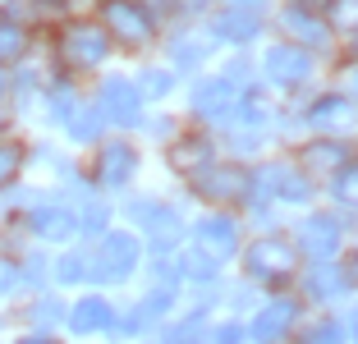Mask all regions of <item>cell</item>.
I'll return each mask as SVG.
<instances>
[{"label":"cell","mask_w":358,"mask_h":344,"mask_svg":"<svg viewBox=\"0 0 358 344\" xmlns=\"http://www.w3.org/2000/svg\"><path fill=\"white\" fill-rule=\"evenodd\" d=\"M96 129H101V115H96V110H83V120H74L78 138H96Z\"/></svg>","instance_id":"obj_25"},{"label":"cell","mask_w":358,"mask_h":344,"mask_svg":"<svg viewBox=\"0 0 358 344\" xmlns=\"http://www.w3.org/2000/svg\"><path fill=\"white\" fill-rule=\"evenodd\" d=\"M262 184H275L271 193H280V198H289V202H303V198H308L303 179H299L294 170H285V166H271V170H262Z\"/></svg>","instance_id":"obj_16"},{"label":"cell","mask_w":358,"mask_h":344,"mask_svg":"<svg viewBox=\"0 0 358 344\" xmlns=\"http://www.w3.org/2000/svg\"><path fill=\"white\" fill-rule=\"evenodd\" d=\"M32 225H37V234H46V239H64V234L78 229V220L69 216V211H60V207H42L37 216H32Z\"/></svg>","instance_id":"obj_15"},{"label":"cell","mask_w":358,"mask_h":344,"mask_svg":"<svg viewBox=\"0 0 358 344\" xmlns=\"http://www.w3.org/2000/svg\"><path fill=\"white\" fill-rule=\"evenodd\" d=\"M234 101H239V92H234V83H225V78H211V83H202L198 92H193V106H198L207 120H221V115H230Z\"/></svg>","instance_id":"obj_9"},{"label":"cell","mask_w":358,"mask_h":344,"mask_svg":"<svg viewBox=\"0 0 358 344\" xmlns=\"http://www.w3.org/2000/svg\"><path fill=\"white\" fill-rule=\"evenodd\" d=\"M303 248L313 261H331V252L340 248V225L331 216H317L303 225Z\"/></svg>","instance_id":"obj_8"},{"label":"cell","mask_w":358,"mask_h":344,"mask_svg":"<svg viewBox=\"0 0 358 344\" xmlns=\"http://www.w3.org/2000/svg\"><path fill=\"white\" fill-rule=\"evenodd\" d=\"M289 271H294V248L285 239H257L248 248V275H257V280H285Z\"/></svg>","instance_id":"obj_3"},{"label":"cell","mask_w":358,"mask_h":344,"mask_svg":"<svg viewBox=\"0 0 358 344\" xmlns=\"http://www.w3.org/2000/svg\"><path fill=\"white\" fill-rule=\"evenodd\" d=\"M354 331H358V317H354Z\"/></svg>","instance_id":"obj_38"},{"label":"cell","mask_w":358,"mask_h":344,"mask_svg":"<svg viewBox=\"0 0 358 344\" xmlns=\"http://www.w3.org/2000/svg\"><path fill=\"white\" fill-rule=\"evenodd\" d=\"M234 5H239V10L248 14V10H257V5H262V0H234Z\"/></svg>","instance_id":"obj_35"},{"label":"cell","mask_w":358,"mask_h":344,"mask_svg":"<svg viewBox=\"0 0 358 344\" xmlns=\"http://www.w3.org/2000/svg\"><path fill=\"white\" fill-rule=\"evenodd\" d=\"M106 32L124 46H143L152 42V14L138 0H110L106 5Z\"/></svg>","instance_id":"obj_1"},{"label":"cell","mask_w":358,"mask_h":344,"mask_svg":"<svg viewBox=\"0 0 358 344\" xmlns=\"http://www.w3.org/2000/svg\"><path fill=\"white\" fill-rule=\"evenodd\" d=\"M327 5H331V0H294V10H299V14H322Z\"/></svg>","instance_id":"obj_32"},{"label":"cell","mask_w":358,"mask_h":344,"mask_svg":"<svg viewBox=\"0 0 358 344\" xmlns=\"http://www.w3.org/2000/svg\"><path fill=\"white\" fill-rule=\"evenodd\" d=\"M23 51H28V32H23L19 23H0V64L19 60Z\"/></svg>","instance_id":"obj_19"},{"label":"cell","mask_w":358,"mask_h":344,"mask_svg":"<svg viewBox=\"0 0 358 344\" xmlns=\"http://www.w3.org/2000/svg\"><path fill=\"white\" fill-rule=\"evenodd\" d=\"M308 289H313V294H340V289H345V275H340L331 261H317L313 275H308Z\"/></svg>","instance_id":"obj_21"},{"label":"cell","mask_w":358,"mask_h":344,"mask_svg":"<svg viewBox=\"0 0 358 344\" xmlns=\"http://www.w3.org/2000/svg\"><path fill=\"white\" fill-rule=\"evenodd\" d=\"M243 188H248V175H243L239 166H216L211 170L207 179H202V193H207V198H239Z\"/></svg>","instance_id":"obj_12"},{"label":"cell","mask_w":358,"mask_h":344,"mask_svg":"<svg viewBox=\"0 0 358 344\" xmlns=\"http://www.w3.org/2000/svg\"><path fill=\"white\" fill-rule=\"evenodd\" d=\"M101 106L120 124H138V87L129 83V78H110V83L101 87Z\"/></svg>","instance_id":"obj_7"},{"label":"cell","mask_w":358,"mask_h":344,"mask_svg":"<svg viewBox=\"0 0 358 344\" xmlns=\"http://www.w3.org/2000/svg\"><path fill=\"white\" fill-rule=\"evenodd\" d=\"M101 225H106V211L92 207V211H87V229H101Z\"/></svg>","instance_id":"obj_34"},{"label":"cell","mask_w":358,"mask_h":344,"mask_svg":"<svg viewBox=\"0 0 358 344\" xmlns=\"http://www.w3.org/2000/svg\"><path fill=\"white\" fill-rule=\"evenodd\" d=\"M23 170V147L19 143H0V188H10Z\"/></svg>","instance_id":"obj_22"},{"label":"cell","mask_w":358,"mask_h":344,"mask_svg":"<svg viewBox=\"0 0 358 344\" xmlns=\"http://www.w3.org/2000/svg\"><path fill=\"white\" fill-rule=\"evenodd\" d=\"M110 322V308H106L101 299H83L74 308V331H96V326Z\"/></svg>","instance_id":"obj_18"},{"label":"cell","mask_w":358,"mask_h":344,"mask_svg":"<svg viewBox=\"0 0 358 344\" xmlns=\"http://www.w3.org/2000/svg\"><path fill=\"white\" fill-rule=\"evenodd\" d=\"M239 340H243L239 326H221V331H216V344H239Z\"/></svg>","instance_id":"obj_31"},{"label":"cell","mask_w":358,"mask_h":344,"mask_svg":"<svg viewBox=\"0 0 358 344\" xmlns=\"http://www.w3.org/2000/svg\"><path fill=\"white\" fill-rule=\"evenodd\" d=\"M170 344H198V322H184L175 335H170Z\"/></svg>","instance_id":"obj_27"},{"label":"cell","mask_w":358,"mask_h":344,"mask_svg":"<svg viewBox=\"0 0 358 344\" xmlns=\"http://www.w3.org/2000/svg\"><path fill=\"white\" fill-rule=\"evenodd\" d=\"M198 234H202V243H207L216 257H225V252L234 248V220H230V216H211V220H202Z\"/></svg>","instance_id":"obj_14"},{"label":"cell","mask_w":358,"mask_h":344,"mask_svg":"<svg viewBox=\"0 0 358 344\" xmlns=\"http://www.w3.org/2000/svg\"><path fill=\"white\" fill-rule=\"evenodd\" d=\"M354 51H358V32H354Z\"/></svg>","instance_id":"obj_37"},{"label":"cell","mask_w":358,"mask_h":344,"mask_svg":"<svg viewBox=\"0 0 358 344\" xmlns=\"http://www.w3.org/2000/svg\"><path fill=\"white\" fill-rule=\"evenodd\" d=\"M170 166L184 170V175H198L202 166H211V143L202 134H189V138H179L175 147H170Z\"/></svg>","instance_id":"obj_10"},{"label":"cell","mask_w":358,"mask_h":344,"mask_svg":"<svg viewBox=\"0 0 358 344\" xmlns=\"http://www.w3.org/2000/svg\"><path fill=\"white\" fill-rule=\"evenodd\" d=\"M285 28L294 32V37H303V42H327V28H322V23H313L308 19V14H285Z\"/></svg>","instance_id":"obj_23"},{"label":"cell","mask_w":358,"mask_h":344,"mask_svg":"<svg viewBox=\"0 0 358 344\" xmlns=\"http://www.w3.org/2000/svg\"><path fill=\"white\" fill-rule=\"evenodd\" d=\"M134 166H138L134 147H129V143H110V147H101V157H96V179L110 184V188H120V184H129Z\"/></svg>","instance_id":"obj_6"},{"label":"cell","mask_w":358,"mask_h":344,"mask_svg":"<svg viewBox=\"0 0 358 344\" xmlns=\"http://www.w3.org/2000/svg\"><path fill=\"white\" fill-rule=\"evenodd\" d=\"M266 73H271L275 83H303L308 73H313V55L303 46H275L266 55Z\"/></svg>","instance_id":"obj_5"},{"label":"cell","mask_w":358,"mask_h":344,"mask_svg":"<svg viewBox=\"0 0 358 344\" xmlns=\"http://www.w3.org/2000/svg\"><path fill=\"white\" fill-rule=\"evenodd\" d=\"M313 124L317 129H345V124H354V106L345 96H327V101L313 106Z\"/></svg>","instance_id":"obj_13"},{"label":"cell","mask_w":358,"mask_h":344,"mask_svg":"<svg viewBox=\"0 0 358 344\" xmlns=\"http://www.w3.org/2000/svg\"><path fill=\"white\" fill-rule=\"evenodd\" d=\"M78 261H83V257H64L60 261V275H64V280H78V275H83V266H78Z\"/></svg>","instance_id":"obj_30"},{"label":"cell","mask_w":358,"mask_h":344,"mask_svg":"<svg viewBox=\"0 0 358 344\" xmlns=\"http://www.w3.org/2000/svg\"><path fill=\"white\" fill-rule=\"evenodd\" d=\"M106 55V32L96 28V23H74V28H64L60 37V60L74 64V69H92V64H101Z\"/></svg>","instance_id":"obj_2"},{"label":"cell","mask_w":358,"mask_h":344,"mask_svg":"<svg viewBox=\"0 0 358 344\" xmlns=\"http://www.w3.org/2000/svg\"><path fill=\"white\" fill-rule=\"evenodd\" d=\"M340 198H349V202H358V170H349L345 166V175H340V188H336Z\"/></svg>","instance_id":"obj_26"},{"label":"cell","mask_w":358,"mask_h":344,"mask_svg":"<svg viewBox=\"0 0 358 344\" xmlns=\"http://www.w3.org/2000/svg\"><path fill=\"white\" fill-rule=\"evenodd\" d=\"M143 78H148V92H166V87H170V73H161V69L143 73Z\"/></svg>","instance_id":"obj_29"},{"label":"cell","mask_w":358,"mask_h":344,"mask_svg":"<svg viewBox=\"0 0 358 344\" xmlns=\"http://www.w3.org/2000/svg\"><path fill=\"white\" fill-rule=\"evenodd\" d=\"M308 344H345V335H340V326H336V322H322V326H313Z\"/></svg>","instance_id":"obj_24"},{"label":"cell","mask_w":358,"mask_h":344,"mask_svg":"<svg viewBox=\"0 0 358 344\" xmlns=\"http://www.w3.org/2000/svg\"><path fill=\"white\" fill-rule=\"evenodd\" d=\"M216 32L230 37V42H248V37L257 32V19L253 14H225V19H216Z\"/></svg>","instance_id":"obj_20"},{"label":"cell","mask_w":358,"mask_h":344,"mask_svg":"<svg viewBox=\"0 0 358 344\" xmlns=\"http://www.w3.org/2000/svg\"><path fill=\"white\" fill-rule=\"evenodd\" d=\"M19 344H55V340H46V335H28V340H19Z\"/></svg>","instance_id":"obj_36"},{"label":"cell","mask_w":358,"mask_h":344,"mask_svg":"<svg viewBox=\"0 0 358 344\" xmlns=\"http://www.w3.org/2000/svg\"><path fill=\"white\" fill-rule=\"evenodd\" d=\"M211 0H179V10H189V14H198V10H207Z\"/></svg>","instance_id":"obj_33"},{"label":"cell","mask_w":358,"mask_h":344,"mask_svg":"<svg viewBox=\"0 0 358 344\" xmlns=\"http://www.w3.org/2000/svg\"><path fill=\"white\" fill-rule=\"evenodd\" d=\"M134 261H138V243L129 239V234H110V239H101L96 275H101V280H124V275L134 271Z\"/></svg>","instance_id":"obj_4"},{"label":"cell","mask_w":358,"mask_h":344,"mask_svg":"<svg viewBox=\"0 0 358 344\" xmlns=\"http://www.w3.org/2000/svg\"><path fill=\"white\" fill-rule=\"evenodd\" d=\"M308 166L313 170H345L349 166V147L345 143H313L308 147Z\"/></svg>","instance_id":"obj_17"},{"label":"cell","mask_w":358,"mask_h":344,"mask_svg":"<svg viewBox=\"0 0 358 344\" xmlns=\"http://www.w3.org/2000/svg\"><path fill=\"white\" fill-rule=\"evenodd\" d=\"M294 303L289 299H280V303H271V308H266L262 317H257L253 322V340H262V344H271V340H280L285 331H289V326H294Z\"/></svg>","instance_id":"obj_11"},{"label":"cell","mask_w":358,"mask_h":344,"mask_svg":"<svg viewBox=\"0 0 358 344\" xmlns=\"http://www.w3.org/2000/svg\"><path fill=\"white\" fill-rule=\"evenodd\" d=\"M211 271H216V261H207L202 252H193V257H189V275H211Z\"/></svg>","instance_id":"obj_28"}]
</instances>
